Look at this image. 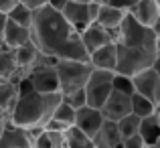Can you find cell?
<instances>
[{"instance_id":"f35d334b","label":"cell","mask_w":160,"mask_h":148,"mask_svg":"<svg viewBox=\"0 0 160 148\" xmlns=\"http://www.w3.org/2000/svg\"><path fill=\"white\" fill-rule=\"evenodd\" d=\"M148 148H160V138H158V140H156V142H154V144H152V146H148Z\"/></svg>"},{"instance_id":"5b68a950","label":"cell","mask_w":160,"mask_h":148,"mask_svg":"<svg viewBox=\"0 0 160 148\" xmlns=\"http://www.w3.org/2000/svg\"><path fill=\"white\" fill-rule=\"evenodd\" d=\"M112 77H113V71H102V69L91 71L89 79H87L85 87H83L89 108L99 110L103 105V101L112 94Z\"/></svg>"},{"instance_id":"8fae6325","label":"cell","mask_w":160,"mask_h":148,"mask_svg":"<svg viewBox=\"0 0 160 148\" xmlns=\"http://www.w3.org/2000/svg\"><path fill=\"white\" fill-rule=\"evenodd\" d=\"M35 138L31 136L28 130L16 128L8 122L0 134V148H32Z\"/></svg>"},{"instance_id":"d590c367","label":"cell","mask_w":160,"mask_h":148,"mask_svg":"<svg viewBox=\"0 0 160 148\" xmlns=\"http://www.w3.org/2000/svg\"><path fill=\"white\" fill-rule=\"evenodd\" d=\"M152 69L156 71V75H158V77H160V55H158V57H156V61L152 63Z\"/></svg>"},{"instance_id":"f546056e","label":"cell","mask_w":160,"mask_h":148,"mask_svg":"<svg viewBox=\"0 0 160 148\" xmlns=\"http://www.w3.org/2000/svg\"><path fill=\"white\" fill-rule=\"evenodd\" d=\"M122 144H124V148H146L144 140L140 138V134H134V136H130V138H124Z\"/></svg>"},{"instance_id":"603a6c76","label":"cell","mask_w":160,"mask_h":148,"mask_svg":"<svg viewBox=\"0 0 160 148\" xmlns=\"http://www.w3.org/2000/svg\"><path fill=\"white\" fill-rule=\"evenodd\" d=\"M130 105H132V114H134V116H138L140 120L154 114V104L150 100L138 95V94H132V95H130Z\"/></svg>"},{"instance_id":"ffe728a7","label":"cell","mask_w":160,"mask_h":148,"mask_svg":"<svg viewBox=\"0 0 160 148\" xmlns=\"http://www.w3.org/2000/svg\"><path fill=\"white\" fill-rule=\"evenodd\" d=\"M138 134H140V138L144 140L146 148L152 146L154 142L160 138V118L156 116V114H152V116H148V118H142Z\"/></svg>"},{"instance_id":"83f0119b","label":"cell","mask_w":160,"mask_h":148,"mask_svg":"<svg viewBox=\"0 0 160 148\" xmlns=\"http://www.w3.org/2000/svg\"><path fill=\"white\" fill-rule=\"evenodd\" d=\"M61 100L65 101L69 108H73V110H81V108H85V105H87L85 91H83V89H77V91H73V94L61 95Z\"/></svg>"},{"instance_id":"d6986e66","label":"cell","mask_w":160,"mask_h":148,"mask_svg":"<svg viewBox=\"0 0 160 148\" xmlns=\"http://www.w3.org/2000/svg\"><path fill=\"white\" fill-rule=\"evenodd\" d=\"M16 100H18V85L12 81H0V112L6 118H10Z\"/></svg>"},{"instance_id":"e0dca14e","label":"cell","mask_w":160,"mask_h":148,"mask_svg":"<svg viewBox=\"0 0 160 148\" xmlns=\"http://www.w3.org/2000/svg\"><path fill=\"white\" fill-rule=\"evenodd\" d=\"M91 140H93L95 148H116L118 144H122V136L118 132L116 122H109V120H103V124L99 126L98 134Z\"/></svg>"},{"instance_id":"484cf974","label":"cell","mask_w":160,"mask_h":148,"mask_svg":"<svg viewBox=\"0 0 160 148\" xmlns=\"http://www.w3.org/2000/svg\"><path fill=\"white\" fill-rule=\"evenodd\" d=\"M51 120L59 122V124H63L65 128H71V126L75 124V110H73V108H69V105H67L65 101L61 100V104H59L57 108H55V112H53Z\"/></svg>"},{"instance_id":"2e32d148","label":"cell","mask_w":160,"mask_h":148,"mask_svg":"<svg viewBox=\"0 0 160 148\" xmlns=\"http://www.w3.org/2000/svg\"><path fill=\"white\" fill-rule=\"evenodd\" d=\"M116 63H118V53H116V41L106 45V47L93 51L89 55V65L93 69H102V71H113L116 73Z\"/></svg>"},{"instance_id":"6da1fadb","label":"cell","mask_w":160,"mask_h":148,"mask_svg":"<svg viewBox=\"0 0 160 148\" xmlns=\"http://www.w3.org/2000/svg\"><path fill=\"white\" fill-rule=\"evenodd\" d=\"M116 73L134 77L144 69H150L158 57L156 37L148 27H142L130 14L122 20L116 35Z\"/></svg>"},{"instance_id":"7c38bea8","label":"cell","mask_w":160,"mask_h":148,"mask_svg":"<svg viewBox=\"0 0 160 148\" xmlns=\"http://www.w3.org/2000/svg\"><path fill=\"white\" fill-rule=\"evenodd\" d=\"M81 43H83V47H85L87 53H93V51H98V49H102V47H106V45L109 43H113V37H112V33H108L106 28H102L99 24H89V27L85 28V31L81 33Z\"/></svg>"},{"instance_id":"74e56055","label":"cell","mask_w":160,"mask_h":148,"mask_svg":"<svg viewBox=\"0 0 160 148\" xmlns=\"http://www.w3.org/2000/svg\"><path fill=\"white\" fill-rule=\"evenodd\" d=\"M154 114H156V116L160 118V101H158V104H156V105H154Z\"/></svg>"},{"instance_id":"5bb4252c","label":"cell","mask_w":160,"mask_h":148,"mask_svg":"<svg viewBox=\"0 0 160 148\" xmlns=\"http://www.w3.org/2000/svg\"><path fill=\"white\" fill-rule=\"evenodd\" d=\"M124 18H126V12L118 10V8H113V6H108V4H99L98 16H95V24H99V27L106 28L108 33H112L113 41H116L118 28H120V24H122Z\"/></svg>"},{"instance_id":"3957f363","label":"cell","mask_w":160,"mask_h":148,"mask_svg":"<svg viewBox=\"0 0 160 148\" xmlns=\"http://www.w3.org/2000/svg\"><path fill=\"white\" fill-rule=\"evenodd\" d=\"M61 104V94H37V91H28V94L18 95L16 105L12 110L10 122L12 126L22 130H37L45 128L49 120H51L55 108Z\"/></svg>"},{"instance_id":"8d00e7d4","label":"cell","mask_w":160,"mask_h":148,"mask_svg":"<svg viewBox=\"0 0 160 148\" xmlns=\"http://www.w3.org/2000/svg\"><path fill=\"white\" fill-rule=\"evenodd\" d=\"M69 2H81V4H89V2H95V0H69Z\"/></svg>"},{"instance_id":"8992f818","label":"cell","mask_w":160,"mask_h":148,"mask_svg":"<svg viewBox=\"0 0 160 148\" xmlns=\"http://www.w3.org/2000/svg\"><path fill=\"white\" fill-rule=\"evenodd\" d=\"M98 10H99V4L98 2H89V4L67 2L65 8L61 10V14H63V18L67 20V24H69L77 35H81L89 24L95 23Z\"/></svg>"},{"instance_id":"1f68e13d","label":"cell","mask_w":160,"mask_h":148,"mask_svg":"<svg viewBox=\"0 0 160 148\" xmlns=\"http://www.w3.org/2000/svg\"><path fill=\"white\" fill-rule=\"evenodd\" d=\"M18 4V0H0V14H8Z\"/></svg>"},{"instance_id":"d6a6232c","label":"cell","mask_w":160,"mask_h":148,"mask_svg":"<svg viewBox=\"0 0 160 148\" xmlns=\"http://www.w3.org/2000/svg\"><path fill=\"white\" fill-rule=\"evenodd\" d=\"M67 2H69V0H47V6H51V8H55V10L61 12L63 8H65Z\"/></svg>"},{"instance_id":"30bf717a","label":"cell","mask_w":160,"mask_h":148,"mask_svg":"<svg viewBox=\"0 0 160 148\" xmlns=\"http://www.w3.org/2000/svg\"><path fill=\"white\" fill-rule=\"evenodd\" d=\"M102 124H103V116H102L99 110L89 108V105H85L81 110H75V124L73 126L77 130H81L85 136L93 138Z\"/></svg>"},{"instance_id":"7402d4cb","label":"cell","mask_w":160,"mask_h":148,"mask_svg":"<svg viewBox=\"0 0 160 148\" xmlns=\"http://www.w3.org/2000/svg\"><path fill=\"white\" fill-rule=\"evenodd\" d=\"M65 148H95V146L89 136H85L81 130L71 126L65 130Z\"/></svg>"},{"instance_id":"836d02e7","label":"cell","mask_w":160,"mask_h":148,"mask_svg":"<svg viewBox=\"0 0 160 148\" xmlns=\"http://www.w3.org/2000/svg\"><path fill=\"white\" fill-rule=\"evenodd\" d=\"M150 31L154 33V37H156V39H160V16L156 18V23H154L152 27H150Z\"/></svg>"},{"instance_id":"ac0fdd59","label":"cell","mask_w":160,"mask_h":148,"mask_svg":"<svg viewBox=\"0 0 160 148\" xmlns=\"http://www.w3.org/2000/svg\"><path fill=\"white\" fill-rule=\"evenodd\" d=\"M20 79H22V75H20L18 65H16L14 51L12 49H0V81L18 83Z\"/></svg>"},{"instance_id":"d4e9b609","label":"cell","mask_w":160,"mask_h":148,"mask_svg":"<svg viewBox=\"0 0 160 148\" xmlns=\"http://www.w3.org/2000/svg\"><path fill=\"white\" fill-rule=\"evenodd\" d=\"M6 16H8V20H12V23L20 24V27H24V28H31V23H32V10H28L24 4L18 2Z\"/></svg>"},{"instance_id":"9c48e42d","label":"cell","mask_w":160,"mask_h":148,"mask_svg":"<svg viewBox=\"0 0 160 148\" xmlns=\"http://www.w3.org/2000/svg\"><path fill=\"white\" fill-rule=\"evenodd\" d=\"M103 120L109 122H120L122 118H126L128 114H132V105H130V95L120 94V91H113L108 95V100L103 101V105L99 108Z\"/></svg>"},{"instance_id":"277c9868","label":"cell","mask_w":160,"mask_h":148,"mask_svg":"<svg viewBox=\"0 0 160 148\" xmlns=\"http://www.w3.org/2000/svg\"><path fill=\"white\" fill-rule=\"evenodd\" d=\"M55 71H57V79H59V94L67 95V94H73V91L85 87L93 67L89 63L57 61L55 63Z\"/></svg>"},{"instance_id":"cb8c5ba5","label":"cell","mask_w":160,"mask_h":148,"mask_svg":"<svg viewBox=\"0 0 160 148\" xmlns=\"http://www.w3.org/2000/svg\"><path fill=\"white\" fill-rule=\"evenodd\" d=\"M116 126H118V132H120L122 140H124V138H130V136H134V134H138L140 118L134 116V114H128V116L122 118L120 122H116Z\"/></svg>"},{"instance_id":"ab89813d","label":"cell","mask_w":160,"mask_h":148,"mask_svg":"<svg viewBox=\"0 0 160 148\" xmlns=\"http://www.w3.org/2000/svg\"><path fill=\"white\" fill-rule=\"evenodd\" d=\"M156 49H158V55H160V39H156Z\"/></svg>"},{"instance_id":"7a4b0ae2","label":"cell","mask_w":160,"mask_h":148,"mask_svg":"<svg viewBox=\"0 0 160 148\" xmlns=\"http://www.w3.org/2000/svg\"><path fill=\"white\" fill-rule=\"evenodd\" d=\"M31 41L43 55L59 59V55L65 47L77 37V33L67 24L63 14L51 6H41L39 10H32L31 23Z\"/></svg>"},{"instance_id":"ba28073f","label":"cell","mask_w":160,"mask_h":148,"mask_svg":"<svg viewBox=\"0 0 160 148\" xmlns=\"http://www.w3.org/2000/svg\"><path fill=\"white\" fill-rule=\"evenodd\" d=\"M132 83H134V94L150 100L154 105L160 101V77L156 75V71L152 67L136 73L132 77Z\"/></svg>"},{"instance_id":"f1b7e54d","label":"cell","mask_w":160,"mask_h":148,"mask_svg":"<svg viewBox=\"0 0 160 148\" xmlns=\"http://www.w3.org/2000/svg\"><path fill=\"white\" fill-rule=\"evenodd\" d=\"M138 0H103V4H108V6H113V8H118V10H122V12H126L128 14V10L136 4Z\"/></svg>"},{"instance_id":"44dd1931","label":"cell","mask_w":160,"mask_h":148,"mask_svg":"<svg viewBox=\"0 0 160 148\" xmlns=\"http://www.w3.org/2000/svg\"><path fill=\"white\" fill-rule=\"evenodd\" d=\"M32 148H65V132H53L43 128L35 136Z\"/></svg>"},{"instance_id":"4fadbf2b","label":"cell","mask_w":160,"mask_h":148,"mask_svg":"<svg viewBox=\"0 0 160 148\" xmlns=\"http://www.w3.org/2000/svg\"><path fill=\"white\" fill-rule=\"evenodd\" d=\"M128 14L132 16L138 24L150 28L154 23H156V18L160 16V6L154 2V0H138V2L128 10Z\"/></svg>"},{"instance_id":"e575fe53","label":"cell","mask_w":160,"mask_h":148,"mask_svg":"<svg viewBox=\"0 0 160 148\" xmlns=\"http://www.w3.org/2000/svg\"><path fill=\"white\" fill-rule=\"evenodd\" d=\"M6 124H8V118L0 112V134H2V130H4V126H6Z\"/></svg>"},{"instance_id":"9a60e30c","label":"cell","mask_w":160,"mask_h":148,"mask_svg":"<svg viewBox=\"0 0 160 148\" xmlns=\"http://www.w3.org/2000/svg\"><path fill=\"white\" fill-rule=\"evenodd\" d=\"M28 43H32L31 31L20 27V24H16V23H12V20H6V27H4V33H2V45L4 47L14 51V49L22 47V45H28Z\"/></svg>"},{"instance_id":"4316f807","label":"cell","mask_w":160,"mask_h":148,"mask_svg":"<svg viewBox=\"0 0 160 148\" xmlns=\"http://www.w3.org/2000/svg\"><path fill=\"white\" fill-rule=\"evenodd\" d=\"M112 89L113 91H120V94H126V95H132L134 94L132 77H126V75L113 73V77H112Z\"/></svg>"},{"instance_id":"60d3db41","label":"cell","mask_w":160,"mask_h":148,"mask_svg":"<svg viewBox=\"0 0 160 148\" xmlns=\"http://www.w3.org/2000/svg\"><path fill=\"white\" fill-rule=\"evenodd\" d=\"M154 2H156V4H158V6H160V0H154Z\"/></svg>"},{"instance_id":"52a82bcc","label":"cell","mask_w":160,"mask_h":148,"mask_svg":"<svg viewBox=\"0 0 160 148\" xmlns=\"http://www.w3.org/2000/svg\"><path fill=\"white\" fill-rule=\"evenodd\" d=\"M27 79L31 81L32 91H37V94H59V79H57L55 65L35 67L27 75Z\"/></svg>"},{"instance_id":"4dcf8cb0","label":"cell","mask_w":160,"mask_h":148,"mask_svg":"<svg viewBox=\"0 0 160 148\" xmlns=\"http://www.w3.org/2000/svg\"><path fill=\"white\" fill-rule=\"evenodd\" d=\"M18 2L24 4L28 10H39L41 6H45V4H47V0H18Z\"/></svg>"}]
</instances>
